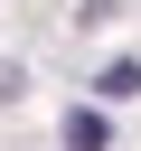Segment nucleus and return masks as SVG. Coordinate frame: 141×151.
<instances>
[{"label": "nucleus", "instance_id": "f257e3e1", "mask_svg": "<svg viewBox=\"0 0 141 151\" xmlns=\"http://www.w3.org/2000/svg\"><path fill=\"white\" fill-rule=\"evenodd\" d=\"M94 94H103V104H132V94H141V57H113V66L94 76Z\"/></svg>", "mask_w": 141, "mask_h": 151}, {"label": "nucleus", "instance_id": "f03ea898", "mask_svg": "<svg viewBox=\"0 0 141 151\" xmlns=\"http://www.w3.org/2000/svg\"><path fill=\"white\" fill-rule=\"evenodd\" d=\"M103 142H113V123H103L94 104H75V113H66V151H103Z\"/></svg>", "mask_w": 141, "mask_h": 151}, {"label": "nucleus", "instance_id": "7ed1b4c3", "mask_svg": "<svg viewBox=\"0 0 141 151\" xmlns=\"http://www.w3.org/2000/svg\"><path fill=\"white\" fill-rule=\"evenodd\" d=\"M19 85H28V76H19V66H0V104H9V94H19Z\"/></svg>", "mask_w": 141, "mask_h": 151}]
</instances>
